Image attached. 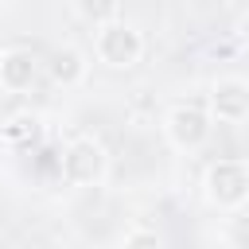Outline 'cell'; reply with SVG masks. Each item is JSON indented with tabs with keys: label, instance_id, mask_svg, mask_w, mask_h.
<instances>
[{
	"label": "cell",
	"instance_id": "obj_1",
	"mask_svg": "<svg viewBox=\"0 0 249 249\" xmlns=\"http://www.w3.org/2000/svg\"><path fill=\"white\" fill-rule=\"evenodd\" d=\"M58 175L66 187L89 191L109 179V148L97 136H74L58 156Z\"/></svg>",
	"mask_w": 249,
	"mask_h": 249
},
{
	"label": "cell",
	"instance_id": "obj_2",
	"mask_svg": "<svg viewBox=\"0 0 249 249\" xmlns=\"http://www.w3.org/2000/svg\"><path fill=\"white\" fill-rule=\"evenodd\" d=\"M202 195L218 210H237L249 202V160L222 156L202 171Z\"/></svg>",
	"mask_w": 249,
	"mask_h": 249
},
{
	"label": "cell",
	"instance_id": "obj_3",
	"mask_svg": "<svg viewBox=\"0 0 249 249\" xmlns=\"http://www.w3.org/2000/svg\"><path fill=\"white\" fill-rule=\"evenodd\" d=\"M93 54L101 66L109 70H132L140 58H144V35L136 23L128 19H117V23H105L93 31Z\"/></svg>",
	"mask_w": 249,
	"mask_h": 249
},
{
	"label": "cell",
	"instance_id": "obj_4",
	"mask_svg": "<svg viewBox=\"0 0 249 249\" xmlns=\"http://www.w3.org/2000/svg\"><path fill=\"white\" fill-rule=\"evenodd\" d=\"M214 132V117L202 105H175L163 117V136L179 152H198Z\"/></svg>",
	"mask_w": 249,
	"mask_h": 249
},
{
	"label": "cell",
	"instance_id": "obj_5",
	"mask_svg": "<svg viewBox=\"0 0 249 249\" xmlns=\"http://www.w3.org/2000/svg\"><path fill=\"white\" fill-rule=\"evenodd\" d=\"M206 113L222 124H237L249 117V82L237 78V74H226L210 86V97H206Z\"/></svg>",
	"mask_w": 249,
	"mask_h": 249
},
{
	"label": "cell",
	"instance_id": "obj_6",
	"mask_svg": "<svg viewBox=\"0 0 249 249\" xmlns=\"http://www.w3.org/2000/svg\"><path fill=\"white\" fill-rule=\"evenodd\" d=\"M43 74V62L23 51V47H8L0 51V89L4 93H27Z\"/></svg>",
	"mask_w": 249,
	"mask_h": 249
},
{
	"label": "cell",
	"instance_id": "obj_7",
	"mask_svg": "<svg viewBox=\"0 0 249 249\" xmlns=\"http://www.w3.org/2000/svg\"><path fill=\"white\" fill-rule=\"evenodd\" d=\"M43 66H47V78H51L54 86H62V89L82 86L86 74H89V58H86V51H78V47H54Z\"/></svg>",
	"mask_w": 249,
	"mask_h": 249
},
{
	"label": "cell",
	"instance_id": "obj_8",
	"mask_svg": "<svg viewBox=\"0 0 249 249\" xmlns=\"http://www.w3.org/2000/svg\"><path fill=\"white\" fill-rule=\"evenodd\" d=\"M39 136H43L39 113H16L0 124V144L12 148V152H27L31 144H39Z\"/></svg>",
	"mask_w": 249,
	"mask_h": 249
},
{
	"label": "cell",
	"instance_id": "obj_9",
	"mask_svg": "<svg viewBox=\"0 0 249 249\" xmlns=\"http://www.w3.org/2000/svg\"><path fill=\"white\" fill-rule=\"evenodd\" d=\"M121 8H124V0H74V12L97 31V27H105V23H117L121 19Z\"/></svg>",
	"mask_w": 249,
	"mask_h": 249
},
{
	"label": "cell",
	"instance_id": "obj_10",
	"mask_svg": "<svg viewBox=\"0 0 249 249\" xmlns=\"http://www.w3.org/2000/svg\"><path fill=\"white\" fill-rule=\"evenodd\" d=\"M121 249H167V241H163L156 230L136 226V230H128V233L121 237Z\"/></svg>",
	"mask_w": 249,
	"mask_h": 249
},
{
	"label": "cell",
	"instance_id": "obj_11",
	"mask_svg": "<svg viewBox=\"0 0 249 249\" xmlns=\"http://www.w3.org/2000/svg\"><path fill=\"white\" fill-rule=\"evenodd\" d=\"M233 35H237V43H241V51L249 54V12H245V16L237 19V31H233Z\"/></svg>",
	"mask_w": 249,
	"mask_h": 249
},
{
	"label": "cell",
	"instance_id": "obj_12",
	"mask_svg": "<svg viewBox=\"0 0 249 249\" xmlns=\"http://www.w3.org/2000/svg\"><path fill=\"white\" fill-rule=\"evenodd\" d=\"M4 4H8V0H0V8H4Z\"/></svg>",
	"mask_w": 249,
	"mask_h": 249
}]
</instances>
